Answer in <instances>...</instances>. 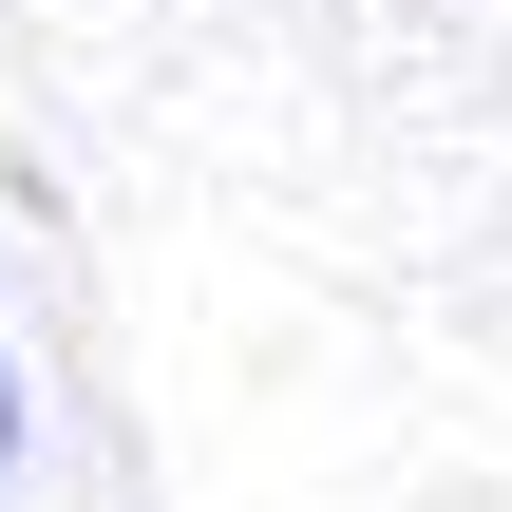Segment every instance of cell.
<instances>
[{"mask_svg": "<svg viewBox=\"0 0 512 512\" xmlns=\"http://www.w3.org/2000/svg\"><path fill=\"white\" fill-rule=\"evenodd\" d=\"M0 437H19V399H0Z\"/></svg>", "mask_w": 512, "mask_h": 512, "instance_id": "obj_1", "label": "cell"}]
</instances>
